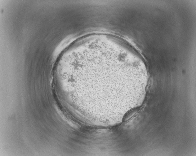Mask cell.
<instances>
[{
	"mask_svg": "<svg viewBox=\"0 0 196 156\" xmlns=\"http://www.w3.org/2000/svg\"><path fill=\"white\" fill-rule=\"evenodd\" d=\"M139 107L137 106L129 110L124 115L122 121L126 122L131 119L139 111Z\"/></svg>",
	"mask_w": 196,
	"mask_h": 156,
	"instance_id": "obj_1",
	"label": "cell"
}]
</instances>
